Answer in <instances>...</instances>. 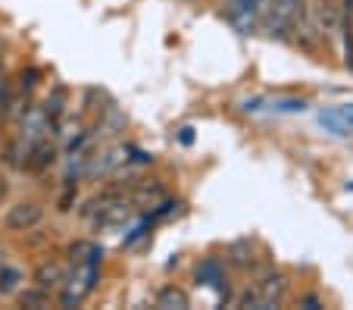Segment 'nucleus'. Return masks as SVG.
Wrapping results in <instances>:
<instances>
[{
	"mask_svg": "<svg viewBox=\"0 0 353 310\" xmlns=\"http://www.w3.org/2000/svg\"><path fill=\"white\" fill-rule=\"evenodd\" d=\"M7 263V251H3V244H0V267Z\"/></svg>",
	"mask_w": 353,
	"mask_h": 310,
	"instance_id": "a211bd4d",
	"label": "nucleus"
},
{
	"mask_svg": "<svg viewBox=\"0 0 353 310\" xmlns=\"http://www.w3.org/2000/svg\"><path fill=\"white\" fill-rule=\"evenodd\" d=\"M26 285V273L19 270V267H10V263H3L0 267V298H16V291Z\"/></svg>",
	"mask_w": 353,
	"mask_h": 310,
	"instance_id": "9b49d317",
	"label": "nucleus"
},
{
	"mask_svg": "<svg viewBox=\"0 0 353 310\" xmlns=\"http://www.w3.org/2000/svg\"><path fill=\"white\" fill-rule=\"evenodd\" d=\"M154 304L160 310H188L191 307V298H188V291L179 289V285H163V289L157 291Z\"/></svg>",
	"mask_w": 353,
	"mask_h": 310,
	"instance_id": "9d476101",
	"label": "nucleus"
},
{
	"mask_svg": "<svg viewBox=\"0 0 353 310\" xmlns=\"http://www.w3.org/2000/svg\"><path fill=\"white\" fill-rule=\"evenodd\" d=\"M44 220V207L38 201H16L3 216V229L7 232H32Z\"/></svg>",
	"mask_w": 353,
	"mask_h": 310,
	"instance_id": "20e7f679",
	"label": "nucleus"
},
{
	"mask_svg": "<svg viewBox=\"0 0 353 310\" xmlns=\"http://www.w3.org/2000/svg\"><path fill=\"white\" fill-rule=\"evenodd\" d=\"M288 295V276L285 273H266L254 289H247L241 295V307H254V310H275Z\"/></svg>",
	"mask_w": 353,
	"mask_h": 310,
	"instance_id": "f03ea898",
	"label": "nucleus"
},
{
	"mask_svg": "<svg viewBox=\"0 0 353 310\" xmlns=\"http://www.w3.org/2000/svg\"><path fill=\"white\" fill-rule=\"evenodd\" d=\"M319 122L332 128L334 135H350L353 132V104H347V107H334V110H322Z\"/></svg>",
	"mask_w": 353,
	"mask_h": 310,
	"instance_id": "6e6552de",
	"label": "nucleus"
},
{
	"mask_svg": "<svg viewBox=\"0 0 353 310\" xmlns=\"http://www.w3.org/2000/svg\"><path fill=\"white\" fill-rule=\"evenodd\" d=\"M197 282H203V285H210V289H216V291H228V282H225V267H222L219 260H203L197 267Z\"/></svg>",
	"mask_w": 353,
	"mask_h": 310,
	"instance_id": "1a4fd4ad",
	"label": "nucleus"
},
{
	"mask_svg": "<svg viewBox=\"0 0 353 310\" xmlns=\"http://www.w3.org/2000/svg\"><path fill=\"white\" fill-rule=\"evenodd\" d=\"M54 160H57V144H50V138H41L38 144H32V148L26 151V163H22V169L44 173Z\"/></svg>",
	"mask_w": 353,
	"mask_h": 310,
	"instance_id": "0eeeda50",
	"label": "nucleus"
},
{
	"mask_svg": "<svg viewBox=\"0 0 353 310\" xmlns=\"http://www.w3.org/2000/svg\"><path fill=\"white\" fill-rule=\"evenodd\" d=\"M310 10H303V0H266V10H263V26L272 38L288 41L297 28V22L307 16Z\"/></svg>",
	"mask_w": 353,
	"mask_h": 310,
	"instance_id": "f257e3e1",
	"label": "nucleus"
},
{
	"mask_svg": "<svg viewBox=\"0 0 353 310\" xmlns=\"http://www.w3.org/2000/svg\"><path fill=\"white\" fill-rule=\"evenodd\" d=\"M310 19L316 22V32L334 38L341 28V19H344V10H341V0H313L310 7Z\"/></svg>",
	"mask_w": 353,
	"mask_h": 310,
	"instance_id": "39448f33",
	"label": "nucleus"
},
{
	"mask_svg": "<svg viewBox=\"0 0 353 310\" xmlns=\"http://www.w3.org/2000/svg\"><path fill=\"white\" fill-rule=\"evenodd\" d=\"M300 307H307V310H322L325 304H322L316 295H303V298H300Z\"/></svg>",
	"mask_w": 353,
	"mask_h": 310,
	"instance_id": "dca6fc26",
	"label": "nucleus"
},
{
	"mask_svg": "<svg viewBox=\"0 0 353 310\" xmlns=\"http://www.w3.org/2000/svg\"><path fill=\"white\" fill-rule=\"evenodd\" d=\"M16 298H19V307H28V310H47L50 307V291L38 289V285H32V289H19Z\"/></svg>",
	"mask_w": 353,
	"mask_h": 310,
	"instance_id": "f8f14e48",
	"label": "nucleus"
},
{
	"mask_svg": "<svg viewBox=\"0 0 353 310\" xmlns=\"http://www.w3.org/2000/svg\"><path fill=\"white\" fill-rule=\"evenodd\" d=\"M263 10L266 0H225V16L241 35L256 32V26L263 22Z\"/></svg>",
	"mask_w": 353,
	"mask_h": 310,
	"instance_id": "7ed1b4c3",
	"label": "nucleus"
},
{
	"mask_svg": "<svg viewBox=\"0 0 353 310\" xmlns=\"http://www.w3.org/2000/svg\"><path fill=\"white\" fill-rule=\"evenodd\" d=\"M34 85H38V69H22L19 85H16V95L28 97V91H34Z\"/></svg>",
	"mask_w": 353,
	"mask_h": 310,
	"instance_id": "2eb2a0df",
	"label": "nucleus"
},
{
	"mask_svg": "<svg viewBox=\"0 0 353 310\" xmlns=\"http://www.w3.org/2000/svg\"><path fill=\"white\" fill-rule=\"evenodd\" d=\"M244 248H247V242H238V244H232V248H228V260H232L234 267H241V270H247V267L254 263V257H247Z\"/></svg>",
	"mask_w": 353,
	"mask_h": 310,
	"instance_id": "4468645a",
	"label": "nucleus"
},
{
	"mask_svg": "<svg viewBox=\"0 0 353 310\" xmlns=\"http://www.w3.org/2000/svg\"><path fill=\"white\" fill-rule=\"evenodd\" d=\"M66 279H69V270L63 267L60 260H41L38 267H34V273H32V285L50 291V295L60 291L63 285H66Z\"/></svg>",
	"mask_w": 353,
	"mask_h": 310,
	"instance_id": "423d86ee",
	"label": "nucleus"
},
{
	"mask_svg": "<svg viewBox=\"0 0 353 310\" xmlns=\"http://www.w3.org/2000/svg\"><path fill=\"white\" fill-rule=\"evenodd\" d=\"M7 195H10V182H7V175L0 173V204L7 201Z\"/></svg>",
	"mask_w": 353,
	"mask_h": 310,
	"instance_id": "f3484780",
	"label": "nucleus"
},
{
	"mask_svg": "<svg viewBox=\"0 0 353 310\" xmlns=\"http://www.w3.org/2000/svg\"><path fill=\"white\" fill-rule=\"evenodd\" d=\"M63 110H66V91H54V97H47L44 101V113L50 116V122L57 126V119L63 116Z\"/></svg>",
	"mask_w": 353,
	"mask_h": 310,
	"instance_id": "ddd939ff",
	"label": "nucleus"
}]
</instances>
